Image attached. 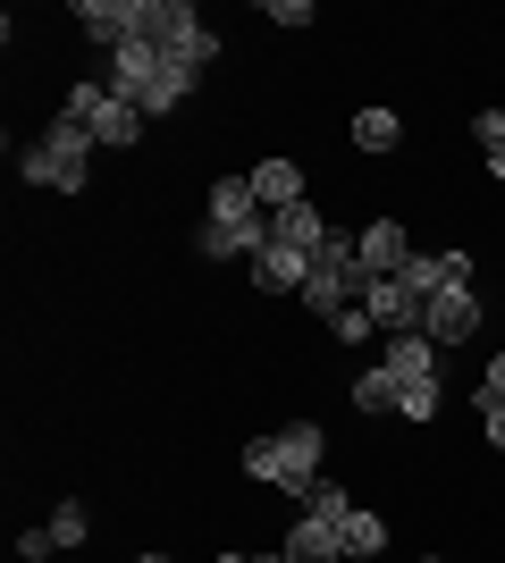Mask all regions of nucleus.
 Returning a JSON list of instances; mask_svg holds the SVG:
<instances>
[{
  "mask_svg": "<svg viewBox=\"0 0 505 563\" xmlns=\"http://www.w3.org/2000/svg\"><path fill=\"white\" fill-rule=\"evenodd\" d=\"M18 177L25 186H51V194H85V177H94V126H76V118L59 110L43 135L18 152Z\"/></svg>",
  "mask_w": 505,
  "mask_h": 563,
  "instance_id": "1",
  "label": "nucleus"
},
{
  "mask_svg": "<svg viewBox=\"0 0 505 563\" xmlns=\"http://www.w3.org/2000/svg\"><path fill=\"white\" fill-rule=\"evenodd\" d=\"M237 463H244V479H262V488L304 496L320 479V429L312 421H287V429H270V438H253Z\"/></svg>",
  "mask_w": 505,
  "mask_h": 563,
  "instance_id": "2",
  "label": "nucleus"
},
{
  "mask_svg": "<svg viewBox=\"0 0 505 563\" xmlns=\"http://www.w3.org/2000/svg\"><path fill=\"white\" fill-rule=\"evenodd\" d=\"M304 303H312L320 320H337V311H354V303H362V235L337 228L329 244H320L312 278H304Z\"/></svg>",
  "mask_w": 505,
  "mask_h": 563,
  "instance_id": "3",
  "label": "nucleus"
},
{
  "mask_svg": "<svg viewBox=\"0 0 505 563\" xmlns=\"http://www.w3.org/2000/svg\"><path fill=\"white\" fill-rule=\"evenodd\" d=\"M144 43H161L168 59H186L194 76L219 59V34L194 18V0H144Z\"/></svg>",
  "mask_w": 505,
  "mask_h": 563,
  "instance_id": "4",
  "label": "nucleus"
},
{
  "mask_svg": "<svg viewBox=\"0 0 505 563\" xmlns=\"http://www.w3.org/2000/svg\"><path fill=\"white\" fill-rule=\"evenodd\" d=\"M68 118H76V126H94L101 152H127V143L144 135V110H135L127 93H110V85H94V76L68 93Z\"/></svg>",
  "mask_w": 505,
  "mask_h": 563,
  "instance_id": "5",
  "label": "nucleus"
},
{
  "mask_svg": "<svg viewBox=\"0 0 505 563\" xmlns=\"http://www.w3.org/2000/svg\"><path fill=\"white\" fill-rule=\"evenodd\" d=\"M76 25L94 51H127L144 34V0H76Z\"/></svg>",
  "mask_w": 505,
  "mask_h": 563,
  "instance_id": "6",
  "label": "nucleus"
},
{
  "mask_svg": "<svg viewBox=\"0 0 505 563\" xmlns=\"http://www.w3.org/2000/svg\"><path fill=\"white\" fill-rule=\"evenodd\" d=\"M396 278H405L413 295H421V311H430L438 295H455V286H472V253H413L405 269H396Z\"/></svg>",
  "mask_w": 505,
  "mask_h": 563,
  "instance_id": "7",
  "label": "nucleus"
},
{
  "mask_svg": "<svg viewBox=\"0 0 505 563\" xmlns=\"http://www.w3.org/2000/svg\"><path fill=\"white\" fill-rule=\"evenodd\" d=\"M362 311L380 320V336H405V329H421V295H413L405 278H362Z\"/></svg>",
  "mask_w": 505,
  "mask_h": 563,
  "instance_id": "8",
  "label": "nucleus"
},
{
  "mask_svg": "<svg viewBox=\"0 0 505 563\" xmlns=\"http://www.w3.org/2000/svg\"><path fill=\"white\" fill-rule=\"evenodd\" d=\"M472 329H481V295H472V286H455V295H438V303L421 311V336H430L438 353H447V345H463Z\"/></svg>",
  "mask_w": 505,
  "mask_h": 563,
  "instance_id": "9",
  "label": "nucleus"
},
{
  "mask_svg": "<svg viewBox=\"0 0 505 563\" xmlns=\"http://www.w3.org/2000/svg\"><path fill=\"white\" fill-rule=\"evenodd\" d=\"M304 278H312V253H295L278 235L253 253V286H262V295H304Z\"/></svg>",
  "mask_w": 505,
  "mask_h": 563,
  "instance_id": "10",
  "label": "nucleus"
},
{
  "mask_svg": "<svg viewBox=\"0 0 505 563\" xmlns=\"http://www.w3.org/2000/svg\"><path fill=\"white\" fill-rule=\"evenodd\" d=\"M405 261H413V235L396 228V219H371V228H362V278H396Z\"/></svg>",
  "mask_w": 505,
  "mask_h": 563,
  "instance_id": "11",
  "label": "nucleus"
},
{
  "mask_svg": "<svg viewBox=\"0 0 505 563\" xmlns=\"http://www.w3.org/2000/svg\"><path fill=\"white\" fill-rule=\"evenodd\" d=\"M244 177H253V202H262L270 219L295 211V202H312V194H304V168H295V161H262V168H244Z\"/></svg>",
  "mask_w": 505,
  "mask_h": 563,
  "instance_id": "12",
  "label": "nucleus"
},
{
  "mask_svg": "<svg viewBox=\"0 0 505 563\" xmlns=\"http://www.w3.org/2000/svg\"><path fill=\"white\" fill-rule=\"evenodd\" d=\"M380 371H396V387H413V378H438V345L421 329H405V336H387L380 345Z\"/></svg>",
  "mask_w": 505,
  "mask_h": 563,
  "instance_id": "13",
  "label": "nucleus"
},
{
  "mask_svg": "<svg viewBox=\"0 0 505 563\" xmlns=\"http://www.w3.org/2000/svg\"><path fill=\"white\" fill-rule=\"evenodd\" d=\"M270 235H278V244H295V253H312L320 261V244H329V219H320V202H295V211H278V219H270Z\"/></svg>",
  "mask_w": 505,
  "mask_h": 563,
  "instance_id": "14",
  "label": "nucleus"
},
{
  "mask_svg": "<svg viewBox=\"0 0 505 563\" xmlns=\"http://www.w3.org/2000/svg\"><path fill=\"white\" fill-rule=\"evenodd\" d=\"M287 563H345V539H337L329 521H312V514H304V521L287 530Z\"/></svg>",
  "mask_w": 505,
  "mask_h": 563,
  "instance_id": "15",
  "label": "nucleus"
},
{
  "mask_svg": "<svg viewBox=\"0 0 505 563\" xmlns=\"http://www.w3.org/2000/svg\"><path fill=\"white\" fill-rule=\"evenodd\" d=\"M211 219H219V228H253V219H270L262 202H253V177H219V186H211Z\"/></svg>",
  "mask_w": 505,
  "mask_h": 563,
  "instance_id": "16",
  "label": "nucleus"
},
{
  "mask_svg": "<svg viewBox=\"0 0 505 563\" xmlns=\"http://www.w3.org/2000/svg\"><path fill=\"white\" fill-rule=\"evenodd\" d=\"M262 244H270V219H253V228H219L211 219V228H202V253L211 261H253Z\"/></svg>",
  "mask_w": 505,
  "mask_h": 563,
  "instance_id": "17",
  "label": "nucleus"
},
{
  "mask_svg": "<svg viewBox=\"0 0 505 563\" xmlns=\"http://www.w3.org/2000/svg\"><path fill=\"white\" fill-rule=\"evenodd\" d=\"M354 143L362 152H396V143H405V118L387 110V101H371V110H354Z\"/></svg>",
  "mask_w": 505,
  "mask_h": 563,
  "instance_id": "18",
  "label": "nucleus"
},
{
  "mask_svg": "<svg viewBox=\"0 0 505 563\" xmlns=\"http://www.w3.org/2000/svg\"><path fill=\"white\" fill-rule=\"evenodd\" d=\"M396 396H405V387H396V371H380V362H371V371H354V412H396Z\"/></svg>",
  "mask_w": 505,
  "mask_h": 563,
  "instance_id": "19",
  "label": "nucleus"
},
{
  "mask_svg": "<svg viewBox=\"0 0 505 563\" xmlns=\"http://www.w3.org/2000/svg\"><path fill=\"white\" fill-rule=\"evenodd\" d=\"M304 514L329 521V530H345V514H354V488H337V479H312V488H304Z\"/></svg>",
  "mask_w": 505,
  "mask_h": 563,
  "instance_id": "20",
  "label": "nucleus"
},
{
  "mask_svg": "<svg viewBox=\"0 0 505 563\" xmlns=\"http://www.w3.org/2000/svg\"><path fill=\"white\" fill-rule=\"evenodd\" d=\"M337 539H345V563H354V555H380V547H387V521H380V514H362V505H354Z\"/></svg>",
  "mask_w": 505,
  "mask_h": 563,
  "instance_id": "21",
  "label": "nucleus"
},
{
  "mask_svg": "<svg viewBox=\"0 0 505 563\" xmlns=\"http://www.w3.org/2000/svg\"><path fill=\"white\" fill-rule=\"evenodd\" d=\"M438 404H447V387H438V378H413L405 396H396V412H405V421L421 429V421H438Z\"/></svg>",
  "mask_w": 505,
  "mask_h": 563,
  "instance_id": "22",
  "label": "nucleus"
},
{
  "mask_svg": "<svg viewBox=\"0 0 505 563\" xmlns=\"http://www.w3.org/2000/svg\"><path fill=\"white\" fill-rule=\"evenodd\" d=\"M472 143L488 152V177H505V110H481V118H472Z\"/></svg>",
  "mask_w": 505,
  "mask_h": 563,
  "instance_id": "23",
  "label": "nucleus"
},
{
  "mask_svg": "<svg viewBox=\"0 0 505 563\" xmlns=\"http://www.w3.org/2000/svg\"><path fill=\"white\" fill-rule=\"evenodd\" d=\"M51 539H59V547H85V539H94V514H85V496H68V505L51 514Z\"/></svg>",
  "mask_w": 505,
  "mask_h": 563,
  "instance_id": "24",
  "label": "nucleus"
},
{
  "mask_svg": "<svg viewBox=\"0 0 505 563\" xmlns=\"http://www.w3.org/2000/svg\"><path fill=\"white\" fill-rule=\"evenodd\" d=\"M329 329H337V336H345V345H371V336H380V320H371V311H362V303H354V311H337Z\"/></svg>",
  "mask_w": 505,
  "mask_h": 563,
  "instance_id": "25",
  "label": "nucleus"
},
{
  "mask_svg": "<svg viewBox=\"0 0 505 563\" xmlns=\"http://www.w3.org/2000/svg\"><path fill=\"white\" fill-rule=\"evenodd\" d=\"M51 555H59V539H51V521H43V530H18V563H51Z\"/></svg>",
  "mask_w": 505,
  "mask_h": 563,
  "instance_id": "26",
  "label": "nucleus"
},
{
  "mask_svg": "<svg viewBox=\"0 0 505 563\" xmlns=\"http://www.w3.org/2000/svg\"><path fill=\"white\" fill-rule=\"evenodd\" d=\"M481 429H488V446L505 454V396H481Z\"/></svg>",
  "mask_w": 505,
  "mask_h": 563,
  "instance_id": "27",
  "label": "nucleus"
},
{
  "mask_svg": "<svg viewBox=\"0 0 505 563\" xmlns=\"http://www.w3.org/2000/svg\"><path fill=\"white\" fill-rule=\"evenodd\" d=\"M270 25H312V0H270Z\"/></svg>",
  "mask_w": 505,
  "mask_h": 563,
  "instance_id": "28",
  "label": "nucleus"
},
{
  "mask_svg": "<svg viewBox=\"0 0 505 563\" xmlns=\"http://www.w3.org/2000/svg\"><path fill=\"white\" fill-rule=\"evenodd\" d=\"M481 396H505V353L488 362V378H481Z\"/></svg>",
  "mask_w": 505,
  "mask_h": 563,
  "instance_id": "29",
  "label": "nucleus"
},
{
  "mask_svg": "<svg viewBox=\"0 0 505 563\" xmlns=\"http://www.w3.org/2000/svg\"><path fill=\"white\" fill-rule=\"evenodd\" d=\"M219 563H287V555H219Z\"/></svg>",
  "mask_w": 505,
  "mask_h": 563,
  "instance_id": "30",
  "label": "nucleus"
},
{
  "mask_svg": "<svg viewBox=\"0 0 505 563\" xmlns=\"http://www.w3.org/2000/svg\"><path fill=\"white\" fill-rule=\"evenodd\" d=\"M135 563H168V555H135Z\"/></svg>",
  "mask_w": 505,
  "mask_h": 563,
  "instance_id": "31",
  "label": "nucleus"
},
{
  "mask_svg": "<svg viewBox=\"0 0 505 563\" xmlns=\"http://www.w3.org/2000/svg\"><path fill=\"white\" fill-rule=\"evenodd\" d=\"M421 563H438V555H421Z\"/></svg>",
  "mask_w": 505,
  "mask_h": 563,
  "instance_id": "32",
  "label": "nucleus"
}]
</instances>
